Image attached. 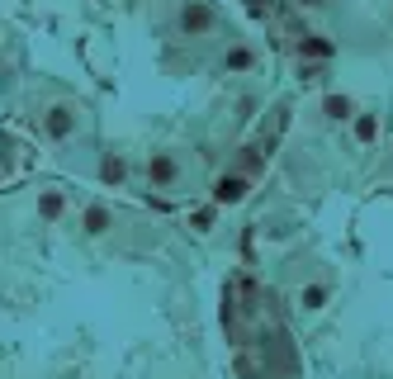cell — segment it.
Segmentation results:
<instances>
[{"mask_svg":"<svg viewBox=\"0 0 393 379\" xmlns=\"http://www.w3.org/2000/svg\"><path fill=\"white\" fill-rule=\"evenodd\" d=\"M72 124H76V119H72V109H53V114H48V133H53V137H67V133H72Z\"/></svg>","mask_w":393,"mask_h":379,"instance_id":"4","label":"cell"},{"mask_svg":"<svg viewBox=\"0 0 393 379\" xmlns=\"http://www.w3.org/2000/svg\"><path fill=\"white\" fill-rule=\"evenodd\" d=\"M303 308H322V303H327V285H303Z\"/></svg>","mask_w":393,"mask_h":379,"instance_id":"6","label":"cell"},{"mask_svg":"<svg viewBox=\"0 0 393 379\" xmlns=\"http://www.w3.org/2000/svg\"><path fill=\"white\" fill-rule=\"evenodd\" d=\"M374 133H379V124H374V119H356V137H360V142H369Z\"/></svg>","mask_w":393,"mask_h":379,"instance_id":"8","label":"cell"},{"mask_svg":"<svg viewBox=\"0 0 393 379\" xmlns=\"http://www.w3.org/2000/svg\"><path fill=\"white\" fill-rule=\"evenodd\" d=\"M327 114H332V119H351V100H341V95H327Z\"/></svg>","mask_w":393,"mask_h":379,"instance_id":"7","label":"cell"},{"mask_svg":"<svg viewBox=\"0 0 393 379\" xmlns=\"http://www.w3.org/2000/svg\"><path fill=\"white\" fill-rule=\"evenodd\" d=\"M105 180H124V157H105Z\"/></svg>","mask_w":393,"mask_h":379,"instance_id":"9","label":"cell"},{"mask_svg":"<svg viewBox=\"0 0 393 379\" xmlns=\"http://www.w3.org/2000/svg\"><path fill=\"white\" fill-rule=\"evenodd\" d=\"M105 228H109V209H100V204H95V209H85V233H95V237H100Z\"/></svg>","mask_w":393,"mask_h":379,"instance_id":"5","label":"cell"},{"mask_svg":"<svg viewBox=\"0 0 393 379\" xmlns=\"http://www.w3.org/2000/svg\"><path fill=\"white\" fill-rule=\"evenodd\" d=\"M152 180H157V185H171V180H176V157L157 152V157H152Z\"/></svg>","mask_w":393,"mask_h":379,"instance_id":"3","label":"cell"},{"mask_svg":"<svg viewBox=\"0 0 393 379\" xmlns=\"http://www.w3.org/2000/svg\"><path fill=\"white\" fill-rule=\"evenodd\" d=\"M213 199H218V204H237V199H246V176H223V180L213 185Z\"/></svg>","mask_w":393,"mask_h":379,"instance_id":"2","label":"cell"},{"mask_svg":"<svg viewBox=\"0 0 393 379\" xmlns=\"http://www.w3.org/2000/svg\"><path fill=\"white\" fill-rule=\"evenodd\" d=\"M213 19H218V15H213L204 0H185V10H181V28L185 33H204V28H213Z\"/></svg>","mask_w":393,"mask_h":379,"instance_id":"1","label":"cell"},{"mask_svg":"<svg viewBox=\"0 0 393 379\" xmlns=\"http://www.w3.org/2000/svg\"><path fill=\"white\" fill-rule=\"evenodd\" d=\"M38 209H43V214H48V218H57V214H62V199H57V194H48V199H43Z\"/></svg>","mask_w":393,"mask_h":379,"instance_id":"10","label":"cell"},{"mask_svg":"<svg viewBox=\"0 0 393 379\" xmlns=\"http://www.w3.org/2000/svg\"><path fill=\"white\" fill-rule=\"evenodd\" d=\"M299 5H313V10H317V5H322V0H299Z\"/></svg>","mask_w":393,"mask_h":379,"instance_id":"11","label":"cell"}]
</instances>
